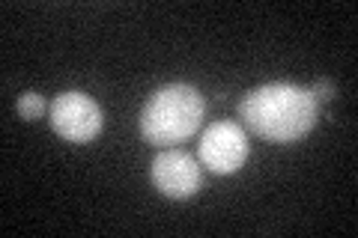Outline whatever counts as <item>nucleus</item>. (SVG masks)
<instances>
[{"label":"nucleus","instance_id":"obj_1","mask_svg":"<svg viewBox=\"0 0 358 238\" xmlns=\"http://www.w3.org/2000/svg\"><path fill=\"white\" fill-rule=\"evenodd\" d=\"M239 117L254 134L272 143H293L317 126V98L296 84H266L245 93Z\"/></svg>","mask_w":358,"mask_h":238},{"label":"nucleus","instance_id":"obj_2","mask_svg":"<svg viewBox=\"0 0 358 238\" xmlns=\"http://www.w3.org/2000/svg\"><path fill=\"white\" fill-rule=\"evenodd\" d=\"M206 101L192 84H167L155 89L141 110V134L152 146H173L200 128Z\"/></svg>","mask_w":358,"mask_h":238},{"label":"nucleus","instance_id":"obj_3","mask_svg":"<svg viewBox=\"0 0 358 238\" xmlns=\"http://www.w3.org/2000/svg\"><path fill=\"white\" fill-rule=\"evenodd\" d=\"M197 152L215 176H230L248 161V134L236 122H212L197 143Z\"/></svg>","mask_w":358,"mask_h":238},{"label":"nucleus","instance_id":"obj_4","mask_svg":"<svg viewBox=\"0 0 358 238\" xmlns=\"http://www.w3.org/2000/svg\"><path fill=\"white\" fill-rule=\"evenodd\" d=\"M51 128L69 143H87L102 131V110L87 93H60L51 105Z\"/></svg>","mask_w":358,"mask_h":238},{"label":"nucleus","instance_id":"obj_5","mask_svg":"<svg viewBox=\"0 0 358 238\" xmlns=\"http://www.w3.org/2000/svg\"><path fill=\"white\" fill-rule=\"evenodd\" d=\"M152 185L167 200H188L200 188V167L188 152L167 149L152 161Z\"/></svg>","mask_w":358,"mask_h":238},{"label":"nucleus","instance_id":"obj_6","mask_svg":"<svg viewBox=\"0 0 358 238\" xmlns=\"http://www.w3.org/2000/svg\"><path fill=\"white\" fill-rule=\"evenodd\" d=\"M15 110L21 119H39L45 113V98L39 93H21L15 101Z\"/></svg>","mask_w":358,"mask_h":238},{"label":"nucleus","instance_id":"obj_7","mask_svg":"<svg viewBox=\"0 0 358 238\" xmlns=\"http://www.w3.org/2000/svg\"><path fill=\"white\" fill-rule=\"evenodd\" d=\"M310 96H313V98L329 101V98H334V84L329 81V77H320V81L313 84V89H310Z\"/></svg>","mask_w":358,"mask_h":238}]
</instances>
